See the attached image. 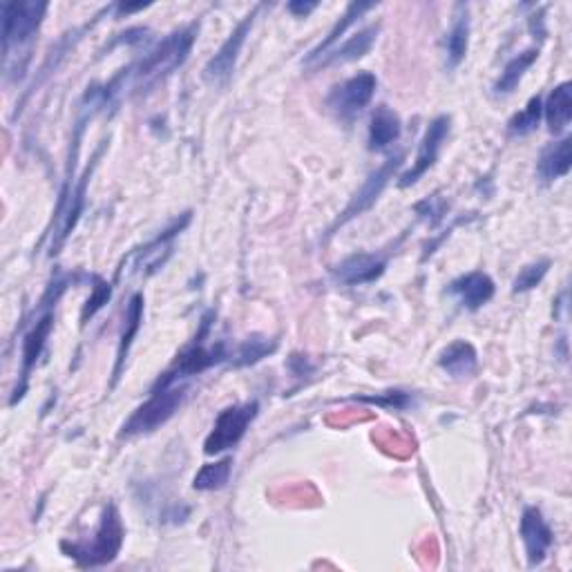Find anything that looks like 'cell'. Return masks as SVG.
<instances>
[{"label": "cell", "mask_w": 572, "mask_h": 572, "mask_svg": "<svg viewBox=\"0 0 572 572\" xmlns=\"http://www.w3.org/2000/svg\"><path fill=\"white\" fill-rule=\"evenodd\" d=\"M199 23H190L181 30L168 34L164 41L157 43L152 50L143 56L139 65H132V90L146 92L152 90L161 81H166L170 74L179 70L188 61L190 50L197 41Z\"/></svg>", "instance_id": "1"}, {"label": "cell", "mask_w": 572, "mask_h": 572, "mask_svg": "<svg viewBox=\"0 0 572 572\" xmlns=\"http://www.w3.org/2000/svg\"><path fill=\"white\" fill-rule=\"evenodd\" d=\"M126 539V528L121 523V514L117 505L108 503L103 508L101 523L90 541H61V550L65 557L74 559L81 568H99L108 566L119 557Z\"/></svg>", "instance_id": "2"}, {"label": "cell", "mask_w": 572, "mask_h": 572, "mask_svg": "<svg viewBox=\"0 0 572 572\" xmlns=\"http://www.w3.org/2000/svg\"><path fill=\"white\" fill-rule=\"evenodd\" d=\"M70 278H59L54 280L50 286H47V291L41 300V309L43 313L34 320V324L30 327V331L25 333L23 338V354H21V376H18V385L14 389V396L9 400V405H16L18 400H23L27 387H30V374L36 367V362L41 360L45 345H47V338H50V333L54 329V307L56 302L61 300V295L68 289Z\"/></svg>", "instance_id": "3"}, {"label": "cell", "mask_w": 572, "mask_h": 572, "mask_svg": "<svg viewBox=\"0 0 572 572\" xmlns=\"http://www.w3.org/2000/svg\"><path fill=\"white\" fill-rule=\"evenodd\" d=\"M215 318V311H208L206 316L202 318V329L195 336V340L190 342V345L181 351V354L175 358L173 365H170L164 374L157 378V383L152 385L150 392H159V389H168V387H175L177 383L186 378H193L204 374L206 369H211L219 362H226L228 354L231 351L226 349V342H217V345H206V336H208V329H211V320Z\"/></svg>", "instance_id": "4"}, {"label": "cell", "mask_w": 572, "mask_h": 572, "mask_svg": "<svg viewBox=\"0 0 572 572\" xmlns=\"http://www.w3.org/2000/svg\"><path fill=\"white\" fill-rule=\"evenodd\" d=\"M50 3L45 0H21V3H3L0 16H3V56L9 61L14 56H25L30 61L32 45L36 34L41 30Z\"/></svg>", "instance_id": "5"}, {"label": "cell", "mask_w": 572, "mask_h": 572, "mask_svg": "<svg viewBox=\"0 0 572 572\" xmlns=\"http://www.w3.org/2000/svg\"><path fill=\"white\" fill-rule=\"evenodd\" d=\"M186 389L184 387H168L159 389V392H150V398L146 403L139 405L135 412L130 414V418L123 423L119 436L121 438H132V436H143L157 432L159 427H164L170 418L177 414V409L184 403Z\"/></svg>", "instance_id": "6"}, {"label": "cell", "mask_w": 572, "mask_h": 572, "mask_svg": "<svg viewBox=\"0 0 572 572\" xmlns=\"http://www.w3.org/2000/svg\"><path fill=\"white\" fill-rule=\"evenodd\" d=\"M257 414H260V403H257V400L222 409L219 416L215 418L211 434L206 436L204 454L217 456L240 445V441L246 436V432H249V427L257 418Z\"/></svg>", "instance_id": "7"}, {"label": "cell", "mask_w": 572, "mask_h": 572, "mask_svg": "<svg viewBox=\"0 0 572 572\" xmlns=\"http://www.w3.org/2000/svg\"><path fill=\"white\" fill-rule=\"evenodd\" d=\"M403 161H405V152H396L394 157H389L383 166L374 170V173L365 179V184L358 188V193L351 197V202L347 204L345 211L340 213V217L336 219V224H333L329 235L336 233L338 226H345L351 222V219H356L362 213H367L369 208L378 202L380 195H383V190L387 188L389 181L394 179V175L398 173V168L403 166Z\"/></svg>", "instance_id": "8"}, {"label": "cell", "mask_w": 572, "mask_h": 572, "mask_svg": "<svg viewBox=\"0 0 572 572\" xmlns=\"http://www.w3.org/2000/svg\"><path fill=\"white\" fill-rule=\"evenodd\" d=\"M260 9H262V5H255L253 12L246 14L242 21L237 23V27L231 32V36H228L224 45L219 47V50L211 56V61L206 63L204 79L208 83L224 85V83H228V79H231L233 72H235L237 59H240L246 38L251 36V30H253L255 18H257V12H260Z\"/></svg>", "instance_id": "9"}, {"label": "cell", "mask_w": 572, "mask_h": 572, "mask_svg": "<svg viewBox=\"0 0 572 572\" xmlns=\"http://www.w3.org/2000/svg\"><path fill=\"white\" fill-rule=\"evenodd\" d=\"M378 88V79L371 72H360L356 76H351L345 83L336 85L329 92L327 106L338 114L340 119H354L356 114L365 110L371 99H374Z\"/></svg>", "instance_id": "10"}, {"label": "cell", "mask_w": 572, "mask_h": 572, "mask_svg": "<svg viewBox=\"0 0 572 572\" xmlns=\"http://www.w3.org/2000/svg\"><path fill=\"white\" fill-rule=\"evenodd\" d=\"M450 128H452V119L447 117V114H441V117H436L432 123H429L425 130V137L421 141V148H418L414 166L398 177L400 188H409V186L418 184V179L434 168L438 155H441V150H443V143L447 141V137H450Z\"/></svg>", "instance_id": "11"}, {"label": "cell", "mask_w": 572, "mask_h": 572, "mask_svg": "<svg viewBox=\"0 0 572 572\" xmlns=\"http://www.w3.org/2000/svg\"><path fill=\"white\" fill-rule=\"evenodd\" d=\"M389 255L385 253H354L331 269L333 280L342 286H365L380 280L387 271Z\"/></svg>", "instance_id": "12"}, {"label": "cell", "mask_w": 572, "mask_h": 572, "mask_svg": "<svg viewBox=\"0 0 572 572\" xmlns=\"http://www.w3.org/2000/svg\"><path fill=\"white\" fill-rule=\"evenodd\" d=\"M519 535L523 541V548H526L530 568L541 566L548 557L552 541H555V535H552V528L548 526V521L543 519L539 508H532L530 505V508L523 510L521 523H519Z\"/></svg>", "instance_id": "13"}, {"label": "cell", "mask_w": 572, "mask_h": 572, "mask_svg": "<svg viewBox=\"0 0 572 572\" xmlns=\"http://www.w3.org/2000/svg\"><path fill=\"white\" fill-rule=\"evenodd\" d=\"M106 146H108V143L103 141V143H101V148H99L97 152H94L92 164H90L88 168H85V173L81 175L79 184H76V188L72 190L70 199H68V202H65V206H63V211H65V215H63V224H61L59 235H56V240H54V244H52V255L59 253V249H61V246L65 244V240H68L70 233H72L74 228H76V224H79L81 213H83V206H85V190H88L90 177H92V173H94V168H97V161H99L101 152H103V148H106ZM63 211H61V213H63ZM59 217H61V215H59Z\"/></svg>", "instance_id": "14"}, {"label": "cell", "mask_w": 572, "mask_h": 572, "mask_svg": "<svg viewBox=\"0 0 572 572\" xmlns=\"http://www.w3.org/2000/svg\"><path fill=\"white\" fill-rule=\"evenodd\" d=\"M447 291H450L467 311H479L494 298L497 286H494V280L488 273L472 271L467 275H461V278H456L450 286H447Z\"/></svg>", "instance_id": "15"}, {"label": "cell", "mask_w": 572, "mask_h": 572, "mask_svg": "<svg viewBox=\"0 0 572 572\" xmlns=\"http://www.w3.org/2000/svg\"><path fill=\"white\" fill-rule=\"evenodd\" d=\"M378 36V25H369L365 30L354 34L338 47H331L327 54H322L318 61H313V68H329V65H342V63H354L362 56L369 54L371 47L376 43Z\"/></svg>", "instance_id": "16"}, {"label": "cell", "mask_w": 572, "mask_h": 572, "mask_svg": "<svg viewBox=\"0 0 572 572\" xmlns=\"http://www.w3.org/2000/svg\"><path fill=\"white\" fill-rule=\"evenodd\" d=\"M143 304H146V300H143V293H135L128 300L126 318H123V329H121V338H119V347H117V360H114V369H112V387L119 383L121 371L123 367H126V360L132 349V342H135L137 333L141 329Z\"/></svg>", "instance_id": "17"}, {"label": "cell", "mask_w": 572, "mask_h": 572, "mask_svg": "<svg viewBox=\"0 0 572 572\" xmlns=\"http://www.w3.org/2000/svg\"><path fill=\"white\" fill-rule=\"evenodd\" d=\"M470 50V9L467 5H456L452 27L445 34V63L450 70H456L465 61Z\"/></svg>", "instance_id": "18"}, {"label": "cell", "mask_w": 572, "mask_h": 572, "mask_svg": "<svg viewBox=\"0 0 572 572\" xmlns=\"http://www.w3.org/2000/svg\"><path fill=\"white\" fill-rule=\"evenodd\" d=\"M572 166V139L564 137L541 150L537 161V175L543 184H552L570 173Z\"/></svg>", "instance_id": "19"}, {"label": "cell", "mask_w": 572, "mask_h": 572, "mask_svg": "<svg viewBox=\"0 0 572 572\" xmlns=\"http://www.w3.org/2000/svg\"><path fill=\"white\" fill-rule=\"evenodd\" d=\"M438 367L452 378H470L479 369V354H476L472 342L454 340L438 356Z\"/></svg>", "instance_id": "20"}, {"label": "cell", "mask_w": 572, "mask_h": 572, "mask_svg": "<svg viewBox=\"0 0 572 572\" xmlns=\"http://www.w3.org/2000/svg\"><path fill=\"white\" fill-rule=\"evenodd\" d=\"M400 135H403V123L398 114L387 106L376 108L369 121V150L385 152L394 146Z\"/></svg>", "instance_id": "21"}, {"label": "cell", "mask_w": 572, "mask_h": 572, "mask_svg": "<svg viewBox=\"0 0 572 572\" xmlns=\"http://www.w3.org/2000/svg\"><path fill=\"white\" fill-rule=\"evenodd\" d=\"M543 117H546L548 130L552 135H561L566 132L572 121V83L564 81L559 83L555 90L548 94L543 101Z\"/></svg>", "instance_id": "22"}, {"label": "cell", "mask_w": 572, "mask_h": 572, "mask_svg": "<svg viewBox=\"0 0 572 572\" xmlns=\"http://www.w3.org/2000/svg\"><path fill=\"white\" fill-rule=\"evenodd\" d=\"M193 219V213H184V217L177 219V222L168 228V231L161 233L157 240H152L148 246H143L139 251V260H137V269H150V273H155L159 266H164V257L161 253H170L173 249V240L184 231V228L190 224Z\"/></svg>", "instance_id": "23"}, {"label": "cell", "mask_w": 572, "mask_h": 572, "mask_svg": "<svg viewBox=\"0 0 572 572\" xmlns=\"http://www.w3.org/2000/svg\"><path fill=\"white\" fill-rule=\"evenodd\" d=\"M537 59H539V47H530V50L517 54L514 59L505 63L499 79L494 81L492 88L494 94H497V97H508V94L517 90L519 83L523 81V76H526V72L537 63Z\"/></svg>", "instance_id": "24"}, {"label": "cell", "mask_w": 572, "mask_h": 572, "mask_svg": "<svg viewBox=\"0 0 572 572\" xmlns=\"http://www.w3.org/2000/svg\"><path fill=\"white\" fill-rule=\"evenodd\" d=\"M376 5L374 3H351L349 7H347V12L342 14V18L340 21L333 25V30L327 34V38H324V41L318 45V47H313V50L309 52V56H307V65H311L313 61H318L322 54H327L333 45L338 43V38L345 34L351 25H354L358 18L362 16V14H367L369 9H374Z\"/></svg>", "instance_id": "25"}, {"label": "cell", "mask_w": 572, "mask_h": 572, "mask_svg": "<svg viewBox=\"0 0 572 572\" xmlns=\"http://www.w3.org/2000/svg\"><path fill=\"white\" fill-rule=\"evenodd\" d=\"M275 349H278V342L275 340L264 338V336H251V338L242 340L240 345L228 354V362H233L235 367H249L269 354H273Z\"/></svg>", "instance_id": "26"}, {"label": "cell", "mask_w": 572, "mask_h": 572, "mask_svg": "<svg viewBox=\"0 0 572 572\" xmlns=\"http://www.w3.org/2000/svg\"><path fill=\"white\" fill-rule=\"evenodd\" d=\"M231 470H233V459H228V456L217 463H206L202 470L195 474L193 488L199 492L222 490L228 479H231Z\"/></svg>", "instance_id": "27"}, {"label": "cell", "mask_w": 572, "mask_h": 572, "mask_svg": "<svg viewBox=\"0 0 572 572\" xmlns=\"http://www.w3.org/2000/svg\"><path fill=\"white\" fill-rule=\"evenodd\" d=\"M543 117V101L541 97H532L528 101V106L523 108L521 112L514 114V117L508 121V135L510 137H528L539 128Z\"/></svg>", "instance_id": "28"}, {"label": "cell", "mask_w": 572, "mask_h": 572, "mask_svg": "<svg viewBox=\"0 0 572 572\" xmlns=\"http://www.w3.org/2000/svg\"><path fill=\"white\" fill-rule=\"evenodd\" d=\"M92 282H94L92 293H90V298L85 300L83 311H81V327H85V324L97 316V313L106 307L112 298V286L106 280L99 278V275H94Z\"/></svg>", "instance_id": "29"}, {"label": "cell", "mask_w": 572, "mask_h": 572, "mask_svg": "<svg viewBox=\"0 0 572 572\" xmlns=\"http://www.w3.org/2000/svg\"><path fill=\"white\" fill-rule=\"evenodd\" d=\"M548 271H550V260H541V262L523 266L517 275V280H514V284H512V291L514 293H528L532 289H537V286L543 282V278L548 275Z\"/></svg>", "instance_id": "30"}, {"label": "cell", "mask_w": 572, "mask_h": 572, "mask_svg": "<svg viewBox=\"0 0 572 572\" xmlns=\"http://www.w3.org/2000/svg\"><path fill=\"white\" fill-rule=\"evenodd\" d=\"M358 400L360 403L380 405V407H387V409H398V412H403V409L414 405V398L409 396L407 392H385V394H376V396H360Z\"/></svg>", "instance_id": "31"}, {"label": "cell", "mask_w": 572, "mask_h": 572, "mask_svg": "<svg viewBox=\"0 0 572 572\" xmlns=\"http://www.w3.org/2000/svg\"><path fill=\"white\" fill-rule=\"evenodd\" d=\"M445 211H447V204L443 202V199H438L436 195L425 199V202H421V204H416V213L421 215V217H425L432 226H436L438 222H441Z\"/></svg>", "instance_id": "32"}, {"label": "cell", "mask_w": 572, "mask_h": 572, "mask_svg": "<svg viewBox=\"0 0 572 572\" xmlns=\"http://www.w3.org/2000/svg\"><path fill=\"white\" fill-rule=\"evenodd\" d=\"M316 7H318V3H302V0H293V3L286 5V9H289V12L298 18L309 16Z\"/></svg>", "instance_id": "33"}, {"label": "cell", "mask_w": 572, "mask_h": 572, "mask_svg": "<svg viewBox=\"0 0 572 572\" xmlns=\"http://www.w3.org/2000/svg\"><path fill=\"white\" fill-rule=\"evenodd\" d=\"M143 7H148V5H117V12H119V16H123V14L139 12V9H143Z\"/></svg>", "instance_id": "34"}]
</instances>
